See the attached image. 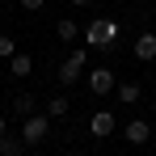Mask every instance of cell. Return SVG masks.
Returning a JSON list of instances; mask_svg holds the SVG:
<instances>
[{
	"label": "cell",
	"mask_w": 156,
	"mask_h": 156,
	"mask_svg": "<svg viewBox=\"0 0 156 156\" xmlns=\"http://www.w3.org/2000/svg\"><path fill=\"white\" fill-rule=\"evenodd\" d=\"M118 34H122V26H118L114 17H97V21H89V26L80 30L84 47H97V51H110V47L118 42Z\"/></svg>",
	"instance_id": "1"
},
{
	"label": "cell",
	"mask_w": 156,
	"mask_h": 156,
	"mask_svg": "<svg viewBox=\"0 0 156 156\" xmlns=\"http://www.w3.org/2000/svg\"><path fill=\"white\" fill-rule=\"evenodd\" d=\"M47 135H51V114H30L26 127H21V139L26 144H42Z\"/></svg>",
	"instance_id": "2"
},
{
	"label": "cell",
	"mask_w": 156,
	"mask_h": 156,
	"mask_svg": "<svg viewBox=\"0 0 156 156\" xmlns=\"http://www.w3.org/2000/svg\"><path fill=\"white\" fill-rule=\"evenodd\" d=\"M84 59H89V55H84V47H76V51L63 59V68H59V84H76L80 72H84Z\"/></svg>",
	"instance_id": "3"
},
{
	"label": "cell",
	"mask_w": 156,
	"mask_h": 156,
	"mask_svg": "<svg viewBox=\"0 0 156 156\" xmlns=\"http://www.w3.org/2000/svg\"><path fill=\"white\" fill-rule=\"evenodd\" d=\"M89 93H93V97L114 93V68H93V72H89Z\"/></svg>",
	"instance_id": "4"
},
{
	"label": "cell",
	"mask_w": 156,
	"mask_h": 156,
	"mask_svg": "<svg viewBox=\"0 0 156 156\" xmlns=\"http://www.w3.org/2000/svg\"><path fill=\"white\" fill-rule=\"evenodd\" d=\"M122 139H127V144H135V148H139V144H148V139H152V127H148V122H144V118H131L127 127H122Z\"/></svg>",
	"instance_id": "5"
},
{
	"label": "cell",
	"mask_w": 156,
	"mask_h": 156,
	"mask_svg": "<svg viewBox=\"0 0 156 156\" xmlns=\"http://www.w3.org/2000/svg\"><path fill=\"white\" fill-rule=\"evenodd\" d=\"M89 131H93L97 139H110V135H114V114H110V110H97V114L89 118Z\"/></svg>",
	"instance_id": "6"
},
{
	"label": "cell",
	"mask_w": 156,
	"mask_h": 156,
	"mask_svg": "<svg viewBox=\"0 0 156 156\" xmlns=\"http://www.w3.org/2000/svg\"><path fill=\"white\" fill-rule=\"evenodd\" d=\"M135 59H139V63H152V59H156V34H152V30L135 38Z\"/></svg>",
	"instance_id": "7"
},
{
	"label": "cell",
	"mask_w": 156,
	"mask_h": 156,
	"mask_svg": "<svg viewBox=\"0 0 156 156\" xmlns=\"http://www.w3.org/2000/svg\"><path fill=\"white\" fill-rule=\"evenodd\" d=\"M55 38H59V42H76V38H80V26L72 21V17H63V21L55 26Z\"/></svg>",
	"instance_id": "8"
},
{
	"label": "cell",
	"mask_w": 156,
	"mask_h": 156,
	"mask_svg": "<svg viewBox=\"0 0 156 156\" xmlns=\"http://www.w3.org/2000/svg\"><path fill=\"white\" fill-rule=\"evenodd\" d=\"M34 105H38V97H30V93H17V97H13V114H21V118H30V114H38Z\"/></svg>",
	"instance_id": "9"
},
{
	"label": "cell",
	"mask_w": 156,
	"mask_h": 156,
	"mask_svg": "<svg viewBox=\"0 0 156 156\" xmlns=\"http://www.w3.org/2000/svg\"><path fill=\"white\" fill-rule=\"evenodd\" d=\"M9 72H13V76H30V72H34V59H30V55H13V59H9Z\"/></svg>",
	"instance_id": "10"
},
{
	"label": "cell",
	"mask_w": 156,
	"mask_h": 156,
	"mask_svg": "<svg viewBox=\"0 0 156 156\" xmlns=\"http://www.w3.org/2000/svg\"><path fill=\"white\" fill-rule=\"evenodd\" d=\"M139 97H144V89H139L135 80H127V84H118V101H122V105H135Z\"/></svg>",
	"instance_id": "11"
},
{
	"label": "cell",
	"mask_w": 156,
	"mask_h": 156,
	"mask_svg": "<svg viewBox=\"0 0 156 156\" xmlns=\"http://www.w3.org/2000/svg\"><path fill=\"white\" fill-rule=\"evenodd\" d=\"M26 152V139H13V135H0V156H21Z\"/></svg>",
	"instance_id": "12"
},
{
	"label": "cell",
	"mask_w": 156,
	"mask_h": 156,
	"mask_svg": "<svg viewBox=\"0 0 156 156\" xmlns=\"http://www.w3.org/2000/svg\"><path fill=\"white\" fill-rule=\"evenodd\" d=\"M68 110H72V105H68V97H47V114H51V118H63Z\"/></svg>",
	"instance_id": "13"
},
{
	"label": "cell",
	"mask_w": 156,
	"mask_h": 156,
	"mask_svg": "<svg viewBox=\"0 0 156 156\" xmlns=\"http://www.w3.org/2000/svg\"><path fill=\"white\" fill-rule=\"evenodd\" d=\"M13 55H17V42L9 34H0V59H13Z\"/></svg>",
	"instance_id": "14"
},
{
	"label": "cell",
	"mask_w": 156,
	"mask_h": 156,
	"mask_svg": "<svg viewBox=\"0 0 156 156\" xmlns=\"http://www.w3.org/2000/svg\"><path fill=\"white\" fill-rule=\"evenodd\" d=\"M42 4H47V0H21V9H26V13H38Z\"/></svg>",
	"instance_id": "15"
},
{
	"label": "cell",
	"mask_w": 156,
	"mask_h": 156,
	"mask_svg": "<svg viewBox=\"0 0 156 156\" xmlns=\"http://www.w3.org/2000/svg\"><path fill=\"white\" fill-rule=\"evenodd\" d=\"M0 135H9V122H4V114H0Z\"/></svg>",
	"instance_id": "16"
},
{
	"label": "cell",
	"mask_w": 156,
	"mask_h": 156,
	"mask_svg": "<svg viewBox=\"0 0 156 156\" xmlns=\"http://www.w3.org/2000/svg\"><path fill=\"white\" fill-rule=\"evenodd\" d=\"M68 4H93V0H68Z\"/></svg>",
	"instance_id": "17"
},
{
	"label": "cell",
	"mask_w": 156,
	"mask_h": 156,
	"mask_svg": "<svg viewBox=\"0 0 156 156\" xmlns=\"http://www.w3.org/2000/svg\"><path fill=\"white\" fill-rule=\"evenodd\" d=\"M80 156H93V152H80Z\"/></svg>",
	"instance_id": "18"
}]
</instances>
